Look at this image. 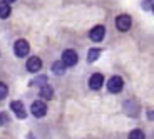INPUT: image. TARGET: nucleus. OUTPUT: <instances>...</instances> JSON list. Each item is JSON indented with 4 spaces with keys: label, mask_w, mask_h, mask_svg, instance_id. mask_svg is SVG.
Masks as SVG:
<instances>
[{
    "label": "nucleus",
    "mask_w": 154,
    "mask_h": 139,
    "mask_svg": "<svg viewBox=\"0 0 154 139\" xmlns=\"http://www.w3.org/2000/svg\"><path fill=\"white\" fill-rule=\"evenodd\" d=\"M122 87H124V81H122V77H119V76H114V77H111L109 79V82H107V89H109V92H121L122 91Z\"/></svg>",
    "instance_id": "1"
},
{
    "label": "nucleus",
    "mask_w": 154,
    "mask_h": 139,
    "mask_svg": "<svg viewBox=\"0 0 154 139\" xmlns=\"http://www.w3.org/2000/svg\"><path fill=\"white\" fill-rule=\"evenodd\" d=\"M77 52L75 50H72V49H67V50H64V54H62V62L66 64L67 67H72V66H75L77 64Z\"/></svg>",
    "instance_id": "2"
},
{
    "label": "nucleus",
    "mask_w": 154,
    "mask_h": 139,
    "mask_svg": "<svg viewBox=\"0 0 154 139\" xmlns=\"http://www.w3.org/2000/svg\"><path fill=\"white\" fill-rule=\"evenodd\" d=\"M14 52H15L17 57H25V55L29 54V42L23 40V39L17 40L15 45H14Z\"/></svg>",
    "instance_id": "3"
},
{
    "label": "nucleus",
    "mask_w": 154,
    "mask_h": 139,
    "mask_svg": "<svg viewBox=\"0 0 154 139\" xmlns=\"http://www.w3.org/2000/svg\"><path fill=\"white\" fill-rule=\"evenodd\" d=\"M131 23H132V20H131V17L129 15H119L117 19H116V25H117V29H119L121 32H126V30H129L131 29Z\"/></svg>",
    "instance_id": "4"
},
{
    "label": "nucleus",
    "mask_w": 154,
    "mask_h": 139,
    "mask_svg": "<svg viewBox=\"0 0 154 139\" xmlns=\"http://www.w3.org/2000/svg\"><path fill=\"white\" fill-rule=\"evenodd\" d=\"M30 111H32V114H34L35 117H42V116L47 114V106H45V102H42V100H35L34 104H32Z\"/></svg>",
    "instance_id": "5"
},
{
    "label": "nucleus",
    "mask_w": 154,
    "mask_h": 139,
    "mask_svg": "<svg viewBox=\"0 0 154 139\" xmlns=\"http://www.w3.org/2000/svg\"><path fill=\"white\" fill-rule=\"evenodd\" d=\"M104 34H106V29L102 27V25H96V27L91 30L89 37H91V40H94V42H100V40L104 39Z\"/></svg>",
    "instance_id": "6"
},
{
    "label": "nucleus",
    "mask_w": 154,
    "mask_h": 139,
    "mask_svg": "<svg viewBox=\"0 0 154 139\" xmlns=\"http://www.w3.org/2000/svg\"><path fill=\"white\" fill-rule=\"evenodd\" d=\"M102 82H104L102 74H94V76H91V79H89V87L94 89V91H99L100 87H102Z\"/></svg>",
    "instance_id": "7"
},
{
    "label": "nucleus",
    "mask_w": 154,
    "mask_h": 139,
    "mask_svg": "<svg viewBox=\"0 0 154 139\" xmlns=\"http://www.w3.org/2000/svg\"><path fill=\"white\" fill-rule=\"evenodd\" d=\"M42 69V60L38 57H30L27 60V70L29 72H38Z\"/></svg>",
    "instance_id": "8"
},
{
    "label": "nucleus",
    "mask_w": 154,
    "mask_h": 139,
    "mask_svg": "<svg viewBox=\"0 0 154 139\" xmlns=\"http://www.w3.org/2000/svg\"><path fill=\"white\" fill-rule=\"evenodd\" d=\"M10 107H12V111L15 112V116L17 117H20V119H23V117L27 116V112H25V107H23V104L20 102V100H14L10 104Z\"/></svg>",
    "instance_id": "9"
},
{
    "label": "nucleus",
    "mask_w": 154,
    "mask_h": 139,
    "mask_svg": "<svg viewBox=\"0 0 154 139\" xmlns=\"http://www.w3.org/2000/svg\"><path fill=\"white\" fill-rule=\"evenodd\" d=\"M40 96L44 97V99H52V96H54V91H52V87L50 85H42L40 87Z\"/></svg>",
    "instance_id": "10"
},
{
    "label": "nucleus",
    "mask_w": 154,
    "mask_h": 139,
    "mask_svg": "<svg viewBox=\"0 0 154 139\" xmlns=\"http://www.w3.org/2000/svg\"><path fill=\"white\" fill-rule=\"evenodd\" d=\"M8 15H10V5L0 2V19H7Z\"/></svg>",
    "instance_id": "11"
},
{
    "label": "nucleus",
    "mask_w": 154,
    "mask_h": 139,
    "mask_svg": "<svg viewBox=\"0 0 154 139\" xmlns=\"http://www.w3.org/2000/svg\"><path fill=\"white\" fill-rule=\"evenodd\" d=\"M66 64L64 62H54V66H52V70H54L55 74H64L66 72Z\"/></svg>",
    "instance_id": "12"
},
{
    "label": "nucleus",
    "mask_w": 154,
    "mask_h": 139,
    "mask_svg": "<svg viewBox=\"0 0 154 139\" xmlns=\"http://www.w3.org/2000/svg\"><path fill=\"white\" fill-rule=\"evenodd\" d=\"M99 55H100V49H91V50H89V55H87V60L89 62H94V60L99 59Z\"/></svg>",
    "instance_id": "13"
},
{
    "label": "nucleus",
    "mask_w": 154,
    "mask_h": 139,
    "mask_svg": "<svg viewBox=\"0 0 154 139\" xmlns=\"http://www.w3.org/2000/svg\"><path fill=\"white\" fill-rule=\"evenodd\" d=\"M129 139H144V132L141 131V129H134V131H131V134H129Z\"/></svg>",
    "instance_id": "14"
},
{
    "label": "nucleus",
    "mask_w": 154,
    "mask_h": 139,
    "mask_svg": "<svg viewBox=\"0 0 154 139\" xmlns=\"http://www.w3.org/2000/svg\"><path fill=\"white\" fill-rule=\"evenodd\" d=\"M7 94H8V87L4 84V82H0V99L7 97Z\"/></svg>",
    "instance_id": "15"
},
{
    "label": "nucleus",
    "mask_w": 154,
    "mask_h": 139,
    "mask_svg": "<svg viewBox=\"0 0 154 139\" xmlns=\"http://www.w3.org/2000/svg\"><path fill=\"white\" fill-rule=\"evenodd\" d=\"M8 121V117H7V114H0V124H5Z\"/></svg>",
    "instance_id": "16"
},
{
    "label": "nucleus",
    "mask_w": 154,
    "mask_h": 139,
    "mask_svg": "<svg viewBox=\"0 0 154 139\" xmlns=\"http://www.w3.org/2000/svg\"><path fill=\"white\" fill-rule=\"evenodd\" d=\"M2 2H5V4H8V5H10L12 2H15V0H2Z\"/></svg>",
    "instance_id": "17"
},
{
    "label": "nucleus",
    "mask_w": 154,
    "mask_h": 139,
    "mask_svg": "<svg viewBox=\"0 0 154 139\" xmlns=\"http://www.w3.org/2000/svg\"><path fill=\"white\" fill-rule=\"evenodd\" d=\"M152 12H154V4H152Z\"/></svg>",
    "instance_id": "18"
}]
</instances>
